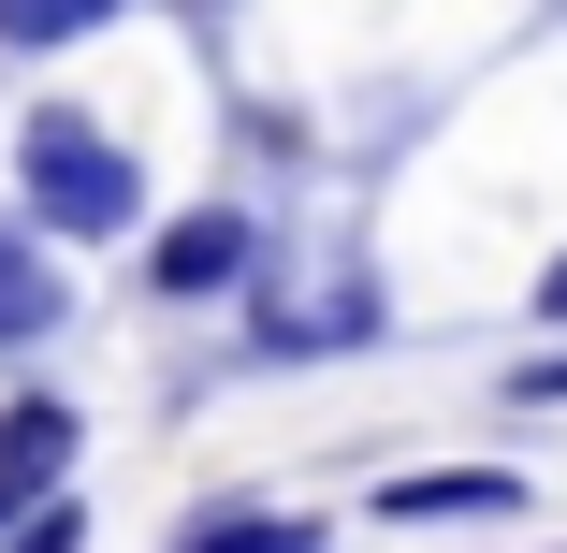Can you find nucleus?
<instances>
[{
  "mask_svg": "<svg viewBox=\"0 0 567 553\" xmlns=\"http://www.w3.org/2000/svg\"><path fill=\"white\" fill-rule=\"evenodd\" d=\"M16 218H30V234H73V248H117V234H146V161L102 117H73V102H30V132H16Z\"/></svg>",
  "mask_w": 567,
  "mask_h": 553,
  "instance_id": "nucleus-1",
  "label": "nucleus"
},
{
  "mask_svg": "<svg viewBox=\"0 0 567 553\" xmlns=\"http://www.w3.org/2000/svg\"><path fill=\"white\" fill-rule=\"evenodd\" d=\"M248 263H262L248 204H189V218H161V234H146V291H161V306H234Z\"/></svg>",
  "mask_w": 567,
  "mask_h": 553,
  "instance_id": "nucleus-2",
  "label": "nucleus"
},
{
  "mask_svg": "<svg viewBox=\"0 0 567 553\" xmlns=\"http://www.w3.org/2000/svg\"><path fill=\"white\" fill-rule=\"evenodd\" d=\"M59 320H73V277L44 263V234H30V218L0 204V350H44Z\"/></svg>",
  "mask_w": 567,
  "mask_h": 553,
  "instance_id": "nucleus-3",
  "label": "nucleus"
},
{
  "mask_svg": "<svg viewBox=\"0 0 567 553\" xmlns=\"http://www.w3.org/2000/svg\"><path fill=\"white\" fill-rule=\"evenodd\" d=\"M495 510H524L509 467H408V481H379V524H495Z\"/></svg>",
  "mask_w": 567,
  "mask_h": 553,
  "instance_id": "nucleus-4",
  "label": "nucleus"
},
{
  "mask_svg": "<svg viewBox=\"0 0 567 553\" xmlns=\"http://www.w3.org/2000/svg\"><path fill=\"white\" fill-rule=\"evenodd\" d=\"M59 467H73V408L59 393H16V408H0V510L59 495Z\"/></svg>",
  "mask_w": 567,
  "mask_h": 553,
  "instance_id": "nucleus-5",
  "label": "nucleus"
},
{
  "mask_svg": "<svg viewBox=\"0 0 567 553\" xmlns=\"http://www.w3.org/2000/svg\"><path fill=\"white\" fill-rule=\"evenodd\" d=\"M364 336H379V277H334V291L262 306V350H364Z\"/></svg>",
  "mask_w": 567,
  "mask_h": 553,
  "instance_id": "nucleus-6",
  "label": "nucleus"
},
{
  "mask_svg": "<svg viewBox=\"0 0 567 553\" xmlns=\"http://www.w3.org/2000/svg\"><path fill=\"white\" fill-rule=\"evenodd\" d=\"M132 0H0V59H59V44H102Z\"/></svg>",
  "mask_w": 567,
  "mask_h": 553,
  "instance_id": "nucleus-7",
  "label": "nucleus"
},
{
  "mask_svg": "<svg viewBox=\"0 0 567 553\" xmlns=\"http://www.w3.org/2000/svg\"><path fill=\"white\" fill-rule=\"evenodd\" d=\"M175 553H334L320 524H291V510H262V495H234V510H204Z\"/></svg>",
  "mask_w": 567,
  "mask_h": 553,
  "instance_id": "nucleus-8",
  "label": "nucleus"
},
{
  "mask_svg": "<svg viewBox=\"0 0 567 553\" xmlns=\"http://www.w3.org/2000/svg\"><path fill=\"white\" fill-rule=\"evenodd\" d=\"M0 553H87V510H73V495H30V510H0Z\"/></svg>",
  "mask_w": 567,
  "mask_h": 553,
  "instance_id": "nucleus-9",
  "label": "nucleus"
},
{
  "mask_svg": "<svg viewBox=\"0 0 567 553\" xmlns=\"http://www.w3.org/2000/svg\"><path fill=\"white\" fill-rule=\"evenodd\" d=\"M509 408H567V350H538V365H509Z\"/></svg>",
  "mask_w": 567,
  "mask_h": 553,
  "instance_id": "nucleus-10",
  "label": "nucleus"
},
{
  "mask_svg": "<svg viewBox=\"0 0 567 553\" xmlns=\"http://www.w3.org/2000/svg\"><path fill=\"white\" fill-rule=\"evenodd\" d=\"M538 320H553V336H567V263H553V277H538Z\"/></svg>",
  "mask_w": 567,
  "mask_h": 553,
  "instance_id": "nucleus-11",
  "label": "nucleus"
},
{
  "mask_svg": "<svg viewBox=\"0 0 567 553\" xmlns=\"http://www.w3.org/2000/svg\"><path fill=\"white\" fill-rule=\"evenodd\" d=\"M175 16H218V0H175Z\"/></svg>",
  "mask_w": 567,
  "mask_h": 553,
  "instance_id": "nucleus-12",
  "label": "nucleus"
}]
</instances>
